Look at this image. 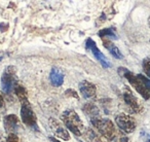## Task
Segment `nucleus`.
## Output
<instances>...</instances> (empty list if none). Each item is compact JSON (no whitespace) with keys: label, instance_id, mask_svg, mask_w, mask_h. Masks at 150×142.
I'll use <instances>...</instances> for the list:
<instances>
[{"label":"nucleus","instance_id":"f257e3e1","mask_svg":"<svg viewBox=\"0 0 150 142\" xmlns=\"http://www.w3.org/2000/svg\"><path fill=\"white\" fill-rule=\"evenodd\" d=\"M61 119L65 124L67 129L72 132L74 135H81L82 130H83V123L74 110H66L62 114Z\"/></svg>","mask_w":150,"mask_h":142},{"label":"nucleus","instance_id":"f03ea898","mask_svg":"<svg viewBox=\"0 0 150 142\" xmlns=\"http://www.w3.org/2000/svg\"><path fill=\"white\" fill-rule=\"evenodd\" d=\"M91 121H92V124L94 125V127L98 129V131L100 132L103 137H105L107 140L114 139L117 131L110 119H101L100 116H98V117H92Z\"/></svg>","mask_w":150,"mask_h":142},{"label":"nucleus","instance_id":"7ed1b4c3","mask_svg":"<svg viewBox=\"0 0 150 142\" xmlns=\"http://www.w3.org/2000/svg\"><path fill=\"white\" fill-rule=\"evenodd\" d=\"M118 71L121 75H123L127 80H129V82L131 84V86L133 87V88L135 89V90L137 91V92L139 93V94L141 95L144 99H145V100H148V99L150 98V93L148 92V90L145 88V86L143 84V82L138 78L137 75H135L134 73H132L131 71H129L127 69L121 68V67L118 69Z\"/></svg>","mask_w":150,"mask_h":142},{"label":"nucleus","instance_id":"20e7f679","mask_svg":"<svg viewBox=\"0 0 150 142\" xmlns=\"http://www.w3.org/2000/svg\"><path fill=\"white\" fill-rule=\"evenodd\" d=\"M17 86V80H16V68L13 66H9L5 69L4 73L1 77V87L5 94H11L15 87Z\"/></svg>","mask_w":150,"mask_h":142},{"label":"nucleus","instance_id":"39448f33","mask_svg":"<svg viewBox=\"0 0 150 142\" xmlns=\"http://www.w3.org/2000/svg\"><path fill=\"white\" fill-rule=\"evenodd\" d=\"M115 123L118 126V128L125 133H132L136 128L135 119L132 116L125 113H120V114L116 115L115 117Z\"/></svg>","mask_w":150,"mask_h":142},{"label":"nucleus","instance_id":"423d86ee","mask_svg":"<svg viewBox=\"0 0 150 142\" xmlns=\"http://www.w3.org/2000/svg\"><path fill=\"white\" fill-rule=\"evenodd\" d=\"M21 117L23 123L25 124L27 127L34 129L37 131L38 126H37V119H36V115L33 112L31 106H22L21 108Z\"/></svg>","mask_w":150,"mask_h":142},{"label":"nucleus","instance_id":"0eeeda50","mask_svg":"<svg viewBox=\"0 0 150 142\" xmlns=\"http://www.w3.org/2000/svg\"><path fill=\"white\" fill-rule=\"evenodd\" d=\"M86 48L93 53V55L95 56V58H96L97 60L102 64V66L104 67V68H109V67L111 66L110 62L107 60V58L103 55V53L99 50L98 46H97V44H96V42H95L92 38H88V39L86 40Z\"/></svg>","mask_w":150,"mask_h":142},{"label":"nucleus","instance_id":"6e6552de","mask_svg":"<svg viewBox=\"0 0 150 142\" xmlns=\"http://www.w3.org/2000/svg\"><path fill=\"white\" fill-rule=\"evenodd\" d=\"M50 127L52 128V132H54L57 137L61 138V139L65 140V141H68L70 139L68 130L65 129V127L59 121H57L54 119H50Z\"/></svg>","mask_w":150,"mask_h":142},{"label":"nucleus","instance_id":"1a4fd4ad","mask_svg":"<svg viewBox=\"0 0 150 142\" xmlns=\"http://www.w3.org/2000/svg\"><path fill=\"white\" fill-rule=\"evenodd\" d=\"M123 99H125V103L129 105L132 108V110L135 111V112H141L142 109H143V106L141 105L140 101L132 94L131 91L127 90L123 94Z\"/></svg>","mask_w":150,"mask_h":142},{"label":"nucleus","instance_id":"9d476101","mask_svg":"<svg viewBox=\"0 0 150 142\" xmlns=\"http://www.w3.org/2000/svg\"><path fill=\"white\" fill-rule=\"evenodd\" d=\"M79 91L84 98H93L96 95V86L88 80H83L79 84Z\"/></svg>","mask_w":150,"mask_h":142},{"label":"nucleus","instance_id":"9b49d317","mask_svg":"<svg viewBox=\"0 0 150 142\" xmlns=\"http://www.w3.org/2000/svg\"><path fill=\"white\" fill-rule=\"evenodd\" d=\"M50 80L54 87H61L64 82V72L60 68L54 67L50 73Z\"/></svg>","mask_w":150,"mask_h":142},{"label":"nucleus","instance_id":"f8f14e48","mask_svg":"<svg viewBox=\"0 0 150 142\" xmlns=\"http://www.w3.org/2000/svg\"><path fill=\"white\" fill-rule=\"evenodd\" d=\"M4 127L5 130L9 132V134H13L19 128V119L16 114H8L4 117Z\"/></svg>","mask_w":150,"mask_h":142},{"label":"nucleus","instance_id":"ddd939ff","mask_svg":"<svg viewBox=\"0 0 150 142\" xmlns=\"http://www.w3.org/2000/svg\"><path fill=\"white\" fill-rule=\"evenodd\" d=\"M13 91H15L19 101L21 102L22 106H29L30 103H29V100H28V95H27L26 89L24 88L23 86H21V84H17V86L15 87V90Z\"/></svg>","mask_w":150,"mask_h":142},{"label":"nucleus","instance_id":"4468645a","mask_svg":"<svg viewBox=\"0 0 150 142\" xmlns=\"http://www.w3.org/2000/svg\"><path fill=\"white\" fill-rule=\"evenodd\" d=\"M102 41H103V45H104L105 48L109 50V53H110L114 58H116V59H122L123 58V56L120 53V50H118V48H117V46L115 45L111 40H109L108 38H102Z\"/></svg>","mask_w":150,"mask_h":142},{"label":"nucleus","instance_id":"2eb2a0df","mask_svg":"<svg viewBox=\"0 0 150 142\" xmlns=\"http://www.w3.org/2000/svg\"><path fill=\"white\" fill-rule=\"evenodd\" d=\"M83 111L86 114H90L91 119L92 117H98L99 116V108L93 103H86L83 107H82Z\"/></svg>","mask_w":150,"mask_h":142},{"label":"nucleus","instance_id":"dca6fc26","mask_svg":"<svg viewBox=\"0 0 150 142\" xmlns=\"http://www.w3.org/2000/svg\"><path fill=\"white\" fill-rule=\"evenodd\" d=\"M98 35L101 38H106V37H112L114 39H116V34H115L114 30H112L111 28H106V29H102L98 32Z\"/></svg>","mask_w":150,"mask_h":142},{"label":"nucleus","instance_id":"f3484780","mask_svg":"<svg viewBox=\"0 0 150 142\" xmlns=\"http://www.w3.org/2000/svg\"><path fill=\"white\" fill-rule=\"evenodd\" d=\"M137 76H138V78H139V80L143 82V84L145 86V88L148 90V92L150 93V80H148L147 77H145V76L142 75V74H138Z\"/></svg>","mask_w":150,"mask_h":142},{"label":"nucleus","instance_id":"a211bd4d","mask_svg":"<svg viewBox=\"0 0 150 142\" xmlns=\"http://www.w3.org/2000/svg\"><path fill=\"white\" fill-rule=\"evenodd\" d=\"M112 141H114V142H129V139H127V137H125V135H122L121 133L117 132L116 135H115V137H114V139H113Z\"/></svg>","mask_w":150,"mask_h":142},{"label":"nucleus","instance_id":"6ab92c4d","mask_svg":"<svg viewBox=\"0 0 150 142\" xmlns=\"http://www.w3.org/2000/svg\"><path fill=\"white\" fill-rule=\"evenodd\" d=\"M143 69H144V71H145V73L150 77V58H147L144 60Z\"/></svg>","mask_w":150,"mask_h":142},{"label":"nucleus","instance_id":"aec40b11","mask_svg":"<svg viewBox=\"0 0 150 142\" xmlns=\"http://www.w3.org/2000/svg\"><path fill=\"white\" fill-rule=\"evenodd\" d=\"M64 95H65V96H67V97H74L75 99L79 98V97H78V95H77V93L75 92L74 90H72V89H68V90L64 93Z\"/></svg>","mask_w":150,"mask_h":142},{"label":"nucleus","instance_id":"412c9836","mask_svg":"<svg viewBox=\"0 0 150 142\" xmlns=\"http://www.w3.org/2000/svg\"><path fill=\"white\" fill-rule=\"evenodd\" d=\"M7 141L8 142H18L19 141V138H18V136L16 135L15 133L9 134V135L7 136Z\"/></svg>","mask_w":150,"mask_h":142},{"label":"nucleus","instance_id":"4be33fe9","mask_svg":"<svg viewBox=\"0 0 150 142\" xmlns=\"http://www.w3.org/2000/svg\"><path fill=\"white\" fill-rule=\"evenodd\" d=\"M48 138H50V141H52V142H60L58 139H56V138L52 137V136H50V137H48Z\"/></svg>","mask_w":150,"mask_h":142},{"label":"nucleus","instance_id":"5701e85b","mask_svg":"<svg viewBox=\"0 0 150 142\" xmlns=\"http://www.w3.org/2000/svg\"><path fill=\"white\" fill-rule=\"evenodd\" d=\"M2 105H3V97L1 95V93H0V107H2Z\"/></svg>","mask_w":150,"mask_h":142},{"label":"nucleus","instance_id":"b1692460","mask_svg":"<svg viewBox=\"0 0 150 142\" xmlns=\"http://www.w3.org/2000/svg\"><path fill=\"white\" fill-rule=\"evenodd\" d=\"M148 24H149V27H150V18H149V20H148Z\"/></svg>","mask_w":150,"mask_h":142},{"label":"nucleus","instance_id":"393cba45","mask_svg":"<svg viewBox=\"0 0 150 142\" xmlns=\"http://www.w3.org/2000/svg\"><path fill=\"white\" fill-rule=\"evenodd\" d=\"M146 142H150V140H147V141H146Z\"/></svg>","mask_w":150,"mask_h":142}]
</instances>
